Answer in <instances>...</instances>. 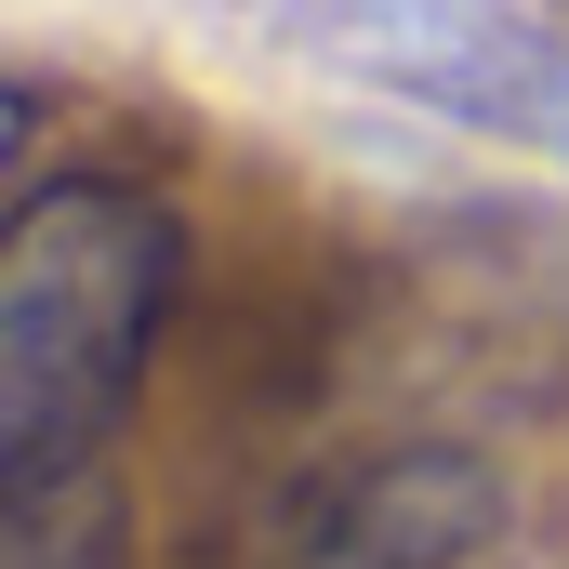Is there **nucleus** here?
<instances>
[{"label": "nucleus", "mask_w": 569, "mask_h": 569, "mask_svg": "<svg viewBox=\"0 0 569 569\" xmlns=\"http://www.w3.org/2000/svg\"><path fill=\"white\" fill-rule=\"evenodd\" d=\"M186 279V226L133 172H27L0 226V503L93 477Z\"/></svg>", "instance_id": "nucleus-1"}, {"label": "nucleus", "mask_w": 569, "mask_h": 569, "mask_svg": "<svg viewBox=\"0 0 569 569\" xmlns=\"http://www.w3.org/2000/svg\"><path fill=\"white\" fill-rule=\"evenodd\" d=\"M291 27L437 120L569 159V40L530 27L517 0H291Z\"/></svg>", "instance_id": "nucleus-2"}, {"label": "nucleus", "mask_w": 569, "mask_h": 569, "mask_svg": "<svg viewBox=\"0 0 569 569\" xmlns=\"http://www.w3.org/2000/svg\"><path fill=\"white\" fill-rule=\"evenodd\" d=\"M490 517H503L490 463H463V450H371V463L305 477L279 503L266 569H463L490 543Z\"/></svg>", "instance_id": "nucleus-3"}, {"label": "nucleus", "mask_w": 569, "mask_h": 569, "mask_svg": "<svg viewBox=\"0 0 569 569\" xmlns=\"http://www.w3.org/2000/svg\"><path fill=\"white\" fill-rule=\"evenodd\" d=\"M0 569H120V490H107V463L53 477V490H13L0 503Z\"/></svg>", "instance_id": "nucleus-4"}]
</instances>
